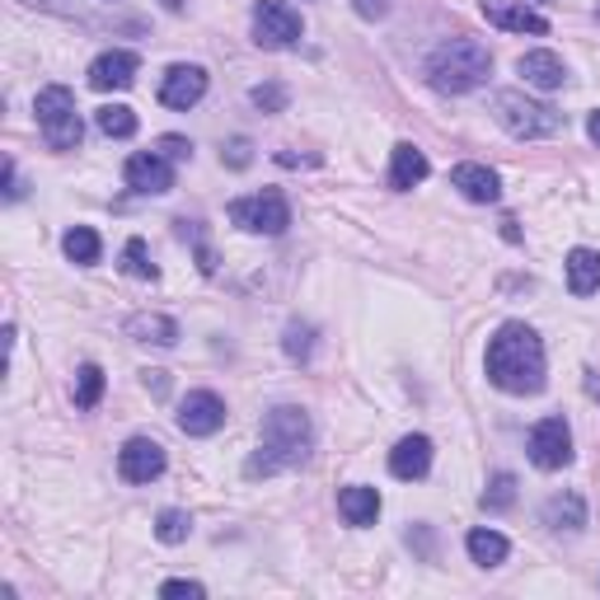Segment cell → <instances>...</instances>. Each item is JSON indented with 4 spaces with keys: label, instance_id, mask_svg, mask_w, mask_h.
<instances>
[{
    "label": "cell",
    "instance_id": "f1b7e54d",
    "mask_svg": "<svg viewBox=\"0 0 600 600\" xmlns=\"http://www.w3.org/2000/svg\"><path fill=\"white\" fill-rule=\"evenodd\" d=\"M516 502V479L512 473H497L493 483H488V493H483V512H507Z\"/></svg>",
    "mask_w": 600,
    "mask_h": 600
},
{
    "label": "cell",
    "instance_id": "74e56055",
    "mask_svg": "<svg viewBox=\"0 0 600 600\" xmlns=\"http://www.w3.org/2000/svg\"><path fill=\"white\" fill-rule=\"evenodd\" d=\"M587 136H591L596 146H600V108H596V113H591V122H587Z\"/></svg>",
    "mask_w": 600,
    "mask_h": 600
},
{
    "label": "cell",
    "instance_id": "6da1fadb",
    "mask_svg": "<svg viewBox=\"0 0 600 600\" xmlns=\"http://www.w3.org/2000/svg\"><path fill=\"white\" fill-rule=\"evenodd\" d=\"M488 381L507 394H540L544 389V343L530 324H502L493 338H488Z\"/></svg>",
    "mask_w": 600,
    "mask_h": 600
},
{
    "label": "cell",
    "instance_id": "cb8c5ba5",
    "mask_svg": "<svg viewBox=\"0 0 600 600\" xmlns=\"http://www.w3.org/2000/svg\"><path fill=\"white\" fill-rule=\"evenodd\" d=\"M61 249H67L71 263H85V267H89V263H99V249H104V244H99V235H94L89 226H71L67 240H61Z\"/></svg>",
    "mask_w": 600,
    "mask_h": 600
},
{
    "label": "cell",
    "instance_id": "d6986e66",
    "mask_svg": "<svg viewBox=\"0 0 600 600\" xmlns=\"http://www.w3.org/2000/svg\"><path fill=\"white\" fill-rule=\"evenodd\" d=\"M422 179H428V155H422L418 146H394V160H389V188L394 193H408V188H418Z\"/></svg>",
    "mask_w": 600,
    "mask_h": 600
},
{
    "label": "cell",
    "instance_id": "8fae6325",
    "mask_svg": "<svg viewBox=\"0 0 600 600\" xmlns=\"http://www.w3.org/2000/svg\"><path fill=\"white\" fill-rule=\"evenodd\" d=\"M202 94H207V71L202 67H169L165 71V81H160V104L165 108L188 113L193 104H202Z\"/></svg>",
    "mask_w": 600,
    "mask_h": 600
},
{
    "label": "cell",
    "instance_id": "9a60e30c",
    "mask_svg": "<svg viewBox=\"0 0 600 600\" xmlns=\"http://www.w3.org/2000/svg\"><path fill=\"white\" fill-rule=\"evenodd\" d=\"M428 469H432V441L428 436H404L399 446L389 451V473H394V479L413 483V479H428Z\"/></svg>",
    "mask_w": 600,
    "mask_h": 600
},
{
    "label": "cell",
    "instance_id": "7c38bea8",
    "mask_svg": "<svg viewBox=\"0 0 600 600\" xmlns=\"http://www.w3.org/2000/svg\"><path fill=\"white\" fill-rule=\"evenodd\" d=\"M136 71H141V57L128 52V47H113V52H104V57H94V67H89V85L108 94V89H128L136 81Z\"/></svg>",
    "mask_w": 600,
    "mask_h": 600
},
{
    "label": "cell",
    "instance_id": "8992f818",
    "mask_svg": "<svg viewBox=\"0 0 600 600\" xmlns=\"http://www.w3.org/2000/svg\"><path fill=\"white\" fill-rule=\"evenodd\" d=\"M230 220L240 230H249V235H281V230L291 226V207H287V197L267 188V193L230 202Z\"/></svg>",
    "mask_w": 600,
    "mask_h": 600
},
{
    "label": "cell",
    "instance_id": "836d02e7",
    "mask_svg": "<svg viewBox=\"0 0 600 600\" xmlns=\"http://www.w3.org/2000/svg\"><path fill=\"white\" fill-rule=\"evenodd\" d=\"M160 596H188V600H202L207 591H202V581H188V577H173L160 587Z\"/></svg>",
    "mask_w": 600,
    "mask_h": 600
},
{
    "label": "cell",
    "instance_id": "4316f807",
    "mask_svg": "<svg viewBox=\"0 0 600 600\" xmlns=\"http://www.w3.org/2000/svg\"><path fill=\"white\" fill-rule=\"evenodd\" d=\"M99 399H104V371L89 361V367L75 371V408H94Z\"/></svg>",
    "mask_w": 600,
    "mask_h": 600
},
{
    "label": "cell",
    "instance_id": "e575fe53",
    "mask_svg": "<svg viewBox=\"0 0 600 600\" xmlns=\"http://www.w3.org/2000/svg\"><path fill=\"white\" fill-rule=\"evenodd\" d=\"M352 10L361 14V20H385V14H389V0H352Z\"/></svg>",
    "mask_w": 600,
    "mask_h": 600
},
{
    "label": "cell",
    "instance_id": "7402d4cb",
    "mask_svg": "<svg viewBox=\"0 0 600 600\" xmlns=\"http://www.w3.org/2000/svg\"><path fill=\"white\" fill-rule=\"evenodd\" d=\"M544 526H554V530H581V526H587V502H581L577 493L549 497V502H544Z\"/></svg>",
    "mask_w": 600,
    "mask_h": 600
},
{
    "label": "cell",
    "instance_id": "83f0119b",
    "mask_svg": "<svg viewBox=\"0 0 600 600\" xmlns=\"http://www.w3.org/2000/svg\"><path fill=\"white\" fill-rule=\"evenodd\" d=\"M122 273L141 277V281L160 277V273H155V263H151V254H146V240H128V249H122Z\"/></svg>",
    "mask_w": 600,
    "mask_h": 600
},
{
    "label": "cell",
    "instance_id": "2e32d148",
    "mask_svg": "<svg viewBox=\"0 0 600 600\" xmlns=\"http://www.w3.org/2000/svg\"><path fill=\"white\" fill-rule=\"evenodd\" d=\"M516 71L526 75V85H535V89H563V81H567V67L559 52H526L516 61Z\"/></svg>",
    "mask_w": 600,
    "mask_h": 600
},
{
    "label": "cell",
    "instance_id": "7a4b0ae2",
    "mask_svg": "<svg viewBox=\"0 0 600 600\" xmlns=\"http://www.w3.org/2000/svg\"><path fill=\"white\" fill-rule=\"evenodd\" d=\"M310 446H314V428H310V413L305 408H291L281 404L263 418V432H259V455L249 460V479H267L277 469H296L310 460Z\"/></svg>",
    "mask_w": 600,
    "mask_h": 600
},
{
    "label": "cell",
    "instance_id": "5b68a950",
    "mask_svg": "<svg viewBox=\"0 0 600 600\" xmlns=\"http://www.w3.org/2000/svg\"><path fill=\"white\" fill-rule=\"evenodd\" d=\"M34 113H38V128L47 136V146L52 151H75L81 146V113H75V94L67 85H47L38 94V104H34Z\"/></svg>",
    "mask_w": 600,
    "mask_h": 600
},
{
    "label": "cell",
    "instance_id": "ac0fdd59",
    "mask_svg": "<svg viewBox=\"0 0 600 600\" xmlns=\"http://www.w3.org/2000/svg\"><path fill=\"white\" fill-rule=\"evenodd\" d=\"M338 512H343V520L347 526H375V516H381V493L375 488H367V483H352V488H343L338 493Z\"/></svg>",
    "mask_w": 600,
    "mask_h": 600
},
{
    "label": "cell",
    "instance_id": "d4e9b609",
    "mask_svg": "<svg viewBox=\"0 0 600 600\" xmlns=\"http://www.w3.org/2000/svg\"><path fill=\"white\" fill-rule=\"evenodd\" d=\"M94 122H99V132H104V136H118V141L136 132V113H132L128 104H104L99 113H94Z\"/></svg>",
    "mask_w": 600,
    "mask_h": 600
},
{
    "label": "cell",
    "instance_id": "d590c367",
    "mask_svg": "<svg viewBox=\"0 0 600 600\" xmlns=\"http://www.w3.org/2000/svg\"><path fill=\"white\" fill-rule=\"evenodd\" d=\"M197 267H202V273H216V254H212V244L207 240H197Z\"/></svg>",
    "mask_w": 600,
    "mask_h": 600
},
{
    "label": "cell",
    "instance_id": "277c9868",
    "mask_svg": "<svg viewBox=\"0 0 600 600\" xmlns=\"http://www.w3.org/2000/svg\"><path fill=\"white\" fill-rule=\"evenodd\" d=\"M493 113L497 122L507 128L516 141H540V136H554L563 128V113L559 108H549V104H535L526 99L520 89H497L493 94Z\"/></svg>",
    "mask_w": 600,
    "mask_h": 600
},
{
    "label": "cell",
    "instance_id": "f546056e",
    "mask_svg": "<svg viewBox=\"0 0 600 600\" xmlns=\"http://www.w3.org/2000/svg\"><path fill=\"white\" fill-rule=\"evenodd\" d=\"M281 347H287L291 361H305L314 352V328L310 324H287V338H281Z\"/></svg>",
    "mask_w": 600,
    "mask_h": 600
},
{
    "label": "cell",
    "instance_id": "3957f363",
    "mask_svg": "<svg viewBox=\"0 0 600 600\" xmlns=\"http://www.w3.org/2000/svg\"><path fill=\"white\" fill-rule=\"evenodd\" d=\"M488 75H493V52H488L483 43H473V38L441 43L432 52V61H428V81L441 94H469V89H479Z\"/></svg>",
    "mask_w": 600,
    "mask_h": 600
},
{
    "label": "cell",
    "instance_id": "4fadbf2b",
    "mask_svg": "<svg viewBox=\"0 0 600 600\" xmlns=\"http://www.w3.org/2000/svg\"><path fill=\"white\" fill-rule=\"evenodd\" d=\"M483 20L507 34H549V20L535 14L526 0H483Z\"/></svg>",
    "mask_w": 600,
    "mask_h": 600
},
{
    "label": "cell",
    "instance_id": "8d00e7d4",
    "mask_svg": "<svg viewBox=\"0 0 600 600\" xmlns=\"http://www.w3.org/2000/svg\"><path fill=\"white\" fill-rule=\"evenodd\" d=\"M146 385H151L155 394H165V371H146Z\"/></svg>",
    "mask_w": 600,
    "mask_h": 600
},
{
    "label": "cell",
    "instance_id": "4dcf8cb0",
    "mask_svg": "<svg viewBox=\"0 0 600 600\" xmlns=\"http://www.w3.org/2000/svg\"><path fill=\"white\" fill-rule=\"evenodd\" d=\"M155 151H160L165 160H193V141L188 136H160L155 141Z\"/></svg>",
    "mask_w": 600,
    "mask_h": 600
},
{
    "label": "cell",
    "instance_id": "52a82bcc",
    "mask_svg": "<svg viewBox=\"0 0 600 600\" xmlns=\"http://www.w3.org/2000/svg\"><path fill=\"white\" fill-rule=\"evenodd\" d=\"M254 38L259 47H291L300 38V14L287 0H259L254 5Z\"/></svg>",
    "mask_w": 600,
    "mask_h": 600
},
{
    "label": "cell",
    "instance_id": "ba28073f",
    "mask_svg": "<svg viewBox=\"0 0 600 600\" xmlns=\"http://www.w3.org/2000/svg\"><path fill=\"white\" fill-rule=\"evenodd\" d=\"M530 460L540 465V469H563V465H573V432H567L563 418L535 422V432H530Z\"/></svg>",
    "mask_w": 600,
    "mask_h": 600
},
{
    "label": "cell",
    "instance_id": "484cf974",
    "mask_svg": "<svg viewBox=\"0 0 600 600\" xmlns=\"http://www.w3.org/2000/svg\"><path fill=\"white\" fill-rule=\"evenodd\" d=\"M188 530H193V520H188V512H179V507L155 516V540H160V544H183Z\"/></svg>",
    "mask_w": 600,
    "mask_h": 600
},
{
    "label": "cell",
    "instance_id": "e0dca14e",
    "mask_svg": "<svg viewBox=\"0 0 600 600\" xmlns=\"http://www.w3.org/2000/svg\"><path fill=\"white\" fill-rule=\"evenodd\" d=\"M451 183L460 188V193L469 197V202H497L502 197V183H497V173L488 169V165H455L451 169Z\"/></svg>",
    "mask_w": 600,
    "mask_h": 600
},
{
    "label": "cell",
    "instance_id": "603a6c76",
    "mask_svg": "<svg viewBox=\"0 0 600 600\" xmlns=\"http://www.w3.org/2000/svg\"><path fill=\"white\" fill-rule=\"evenodd\" d=\"M465 549H469V559L479 567H497V563H507V554H512V544L502 540L497 530H469Z\"/></svg>",
    "mask_w": 600,
    "mask_h": 600
},
{
    "label": "cell",
    "instance_id": "44dd1931",
    "mask_svg": "<svg viewBox=\"0 0 600 600\" xmlns=\"http://www.w3.org/2000/svg\"><path fill=\"white\" fill-rule=\"evenodd\" d=\"M567 291L573 296L600 291V254L596 249H573V254H567Z\"/></svg>",
    "mask_w": 600,
    "mask_h": 600
},
{
    "label": "cell",
    "instance_id": "d6a6232c",
    "mask_svg": "<svg viewBox=\"0 0 600 600\" xmlns=\"http://www.w3.org/2000/svg\"><path fill=\"white\" fill-rule=\"evenodd\" d=\"M254 104L267 108V113H281V108H287V89H281V85H259L254 89Z\"/></svg>",
    "mask_w": 600,
    "mask_h": 600
},
{
    "label": "cell",
    "instance_id": "1f68e13d",
    "mask_svg": "<svg viewBox=\"0 0 600 600\" xmlns=\"http://www.w3.org/2000/svg\"><path fill=\"white\" fill-rule=\"evenodd\" d=\"M220 160H226L230 169H244L249 160H254V146H249V136H235L226 151H220Z\"/></svg>",
    "mask_w": 600,
    "mask_h": 600
},
{
    "label": "cell",
    "instance_id": "5bb4252c",
    "mask_svg": "<svg viewBox=\"0 0 600 600\" xmlns=\"http://www.w3.org/2000/svg\"><path fill=\"white\" fill-rule=\"evenodd\" d=\"M122 173H128V183L136 188V193H151V197H160V193H169V188H173V169H169V160H165L160 151L132 155Z\"/></svg>",
    "mask_w": 600,
    "mask_h": 600
},
{
    "label": "cell",
    "instance_id": "30bf717a",
    "mask_svg": "<svg viewBox=\"0 0 600 600\" xmlns=\"http://www.w3.org/2000/svg\"><path fill=\"white\" fill-rule=\"evenodd\" d=\"M118 473L128 483L160 479V473H165V446H160V441H151V436H132L128 446L118 451Z\"/></svg>",
    "mask_w": 600,
    "mask_h": 600
},
{
    "label": "cell",
    "instance_id": "ffe728a7",
    "mask_svg": "<svg viewBox=\"0 0 600 600\" xmlns=\"http://www.w3.org/2000/svg\"><path fill=\"white\" fill-rule=\"evenodd\" d=\"M128 338L136 343H155V347H173L179 343V324L169 320V314H151V310H141L128 320Z\"/></svg>",
    "mask_w": 600,
    "mask_h": 600
},
{
    "label": "cell",
    "instance_id": "9c48e42d",
    "mask_svg": "<svg viewBox=\"0 0 600 600\" xmlns=\"http://www.w3.org/2000/svg\"><path fill=\"white\" fill-rule=\"evenodd\" d=\"M226 428V399L212 389H193L188 399L179 404V432L188 436H212Z\"/></svg>",
    "mask_w": 600,
    "mask_h": 600
},
{
    "label": "cell",
    "instance_id": "f35d334b",
    "mask_svg": "<svg viewBox=\"0 0 600 600\" xmlns=\"http://www.w3.org/2000/svg\"><path fill=\"white\" fill-rule=\"evenodd\" d=\"M587 389H591V399H600V381H596V375H591V381H587Z\"/></svg>",
    "mask_w": 600,
    "mask_h": 600
}]
</instances>
